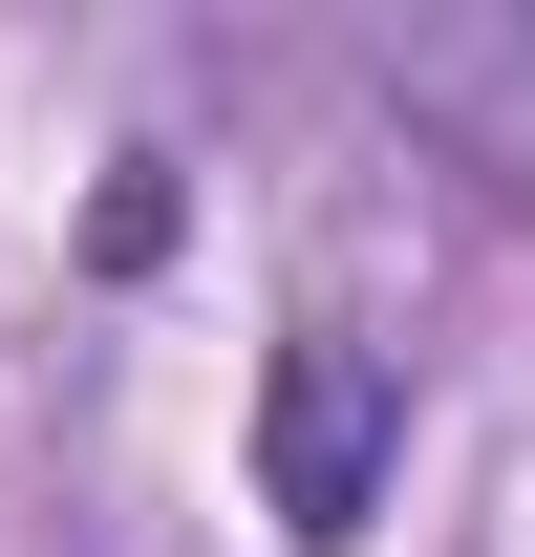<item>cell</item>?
Wrapping results in <instances>:
<instances>
[{
  "instance_id": "cell-2",
  "label": "cell",
  "mask_w": 535,
  "mask_h": 557,
  "mask_svg": "<svg viewBox=\"0 0 535 557\" xmlns=\"http://www.w3.org/2000/svg\"><path fill=\"white\" fill-rule=\"evenodd\" d=\"M86 258H108V278L172 258V172H108V194H86Z\"/></svg>"
},
{
  "instance_id": "cell-1",
  "label": "cell",
  "mask_w": 535,
  "mask_h": 557,
  "mask_svg": "<svg viewBox=\"0 0 535 557\" xmlns=\"http://www.w3.org/2000/svg\"><path fill=\"white\" fill-rule=\"evenodd\" d=\"M386 472H407V364L364 344V322H300V344L258 364V515L300 557H343L386 515Z\"/></svg>"
}]
</instances>
